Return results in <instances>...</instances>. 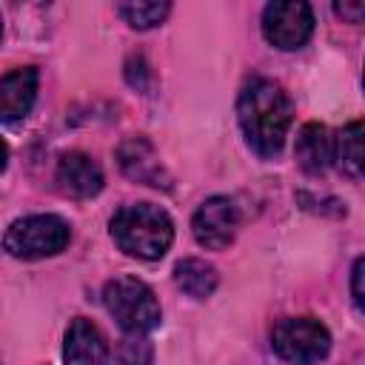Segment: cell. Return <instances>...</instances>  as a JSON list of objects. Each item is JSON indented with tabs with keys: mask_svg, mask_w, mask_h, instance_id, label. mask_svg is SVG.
Wrapping results in <instances>:
<instances>
[{
	"mask_svg": "<svg viewBox=\"0 0 365 365\" xmlns=\"http://www.w3.org/2000/svg\"><path fill=\"white\" fill-rule=\"evenodd\" d=\"M117 163H120V168H123V174L128 180L151 185V188L171 191V174L163 165L157 148L145 137H140V134L137 137H125L117 145Z\"/></svg>",
	"mask_w": 365,
	"mask_h": 365,
	"instance_id": "cell-8",
	"label": "cell"
},
{
	"mask_svg": "<svg viewBox=\"0 0 365 365\" xmlns=\"http://www.w3.org/2000/svg\"><path fill=\"white\" fill-rule=\"evenodd\" d=\"M111 240L120 251L137 259H160L174 240L171 217L151 202L123 205L111 217Z\"/></svg>",
	"mask_w": 365,
	"mask_h": 365,
	"instance_id": "cell-2",
	"label": "cell"
},
{
	"mask_svg": "<svg viewBox=\"0 0 365 365\" xmlns=\"http://www.w3.org/2000/svg\"><path fill=\"white\" fill-rule=\"evenodd\" d=\"M103 302L125 334H148L163 319L154 291L137 277H114L106 282Z\"/></svg>",
	"mask_w": 365,
	"mask_h": 365,
	"instance_id": "cell-3",
	"label": "cell"
},
{
	"mask_svg": "<svg viewBox=\"0 0 365 365\" xmlns=\"http://www.w3.org/2000/svg\"><path fill=\"white\" fill-rule=\"evenodd\" d=\"M294 157L305 174H322L334 163V137L322 123H305L297 134Z\"/></svg>",
	"mask_w": 365,
	"mask_h": 365,
	"instance_id": "cell-12",
	"label": "cell"
},
{
	"mask_svg": "<svg viewBox=\"0 0 365 365\" xmlns=\"http://www.w3.org/2000/svg\"><path fill=\"white\" fill-rule=\"evenodd\" d=\"M117 11L131 29H154L168 17L171 6L168 3H120Z\"/></svg>",
	"mask_w": 365,
	"mask_h": 365,
	"instance_id": "cell-15",
	"label": "cell"
},
{
	"mask_svg": "<svg viewBox=\"0 0 365 365\" xmlns=\"http://www.w3.org/2000/svg\"><path fill=\"white\" fill-rule=\"evenodd\" d=\"M362 83H365V74H362Z\"/></svg>",
	"mask_w": 365,
	"mask_h": 365,
	"instance_id": "cell-20",
	"label": "cell"
},
{
	"mask_svg": "<svg viewBox=\"0 0 365 365\" xmlns=\"http://www.w3.org/2000/svg\"><path fill=\"white\" fill-rule=\"evenodd\" d=\"M71 240V228L57 214H31L6 228L3 248L17 259H43L60 254Z\"/></svg>",
	"mask_w": 365,
	"mask_h": 365,
	"instance_id": "cell-4",
	"label": "cell"
},
{
	"mask_svg": "<svg viewBox=\"0 0 365 365\" xmlns=\"http://www.w3.org/2000/svg\"><path fill=\"white\" fill-rule=\"evenodd\" d=\"M66 365H108V345L94 322L77 317L71 319L63 342Z\"/></svg>",
	"mask_w": 365,
	"mask_h": 365,
	"instance_id": "cell-10",
	"label": "cell"
},
{
	"mask_svg": "<svg viewBox=\"0 0 365 365\" xmlns=\"http://www.w3.org/2000/svg\"><path fill=\"white\" fill-rule=\"evenodd\" d=\"M237 225H240L237 205L228 197H208L194 211V220H191L194 240L208 251L228 248L234 242V237H237Z\"/></svg>",
	"mask_w": 365,
	"mask_h": 365,
	"instance_id": "cell-7",
	"label": "cell"
},
{
	"mask_svg": "<svg viewBox=\"0 0 365 365\" xmlns=\"http://www.w3.org/2000/svg\"><path fill=\"white\" fill-rule=\"evenodd\" d=\"M37 68L34 66H23L9 71L0 80V114L6 123L20 120L31 111L34 97H37Z\"/></svg>",
	"mask_w": 365,
	"mask_h": 365,
	"instance_id": "cell-11",
	"label": "cell"
},
{
	"mask_svg": "<svg viewBox=\"0 0 365 365\" xmlns=\"http://www.w3.org/2000/svg\"><path fill=\"white\" fill-rule=\"evenodd\" d=\"M237 120L245 134V143L259 157H277L288 137L291 100L279 83L268 77H254L242 86L237 97Z\"/></svg>",
	"mask_w": 365,
	"mask_h": 365,
	"instance_id": "cell-1",
	"label": "cell"
},
{
	"mask_svg": "<svg viewBox=\"0 0 365 365\" xmlns=\"http://www.w3.org/2000/svg\"><path fill=\"white\" fill-rule=\"evenodd\" d=\"M351 294H354L356 308L365 314V257H359V259L354 262V274H351Z\"/></svg>",
	"mask_w": 365,
	"mask_h": 365,
	"instance_id": "cell-18",
	"label": "cell"
},
{
	"mask_svg": "<svg viewBox=\"0 0 365 365\" xmlns=\"http://www.w3.org/2000/svg\"><path fill=\"white\" fill-rule=\"evenodd\" d=\"M120 365H151L154 362V348L145 339V334H128L120 342Z\"/></svg>",
	"mask_w": 365,
	"mask_h": 365,
	"instance_id": "cell-16",
	"label": "cell"
},
{
	"mask_svg": "<svg viewBox=\"0 0 365 365\" xmlns=\"http://www.w3.org/2000/svg\"><path fill=\"white\" fill-rule=\"evenodd\" d=\"M334 165L345 177H365V120H354L336 131Z\"/></svg>",
	"mask_w": 365,
	"mask_h": 365,
	"instance_id": "cell-13",
	"label": "cell"
},
{
	"mask_svg": "<svg viewBox=\"0 0 365 365\" xmlns=\"http://www.w3.org/2000/svg\"><path fill=\"white\" fill-rule=\"evenodd\" d=\"M271 345H274L277 356H282L285 362L311 365V362H319L328 356L331 334L314 317H288L274 325Z\"/></svg>",
	"mask_w": 365,
	"mask_h": 365,
	"instance_id": "cell-5",
	"label": "cell"
},
{
	"mask_svg": "<svg viewBox=\"0 0 365 365\" xmlns=\"http://www.w3.org/2000/svg\"><path fill=\"white\" fill-rule=\"evenodd\" d=\"M334 11L348 20V23H362L365 20V0H342V3H334Z\"/></svg>",
	"mask_w": 365,
	"mask_h": 365,
	"instance_id": "cell-19",
	"label": "cell"
},
{
	"mask_svg": "<svg viewBox=\"0 0 365 365\" xmlns=\"http://www.w3.org/2000/svg\"><path fill=\"white\" fill-rule=\"evenodd\" d=\"M311 31H314V14H311V6L302 0L268 3L262 11V34L271 46L282 51L302 48Z\"/></svg>",
	"mask_w": 365,
	"mask_h": 365,
	"instance_id": "cell-6",
	"label": "cell"
},
{
	"mask_svg": "<svg viewBox=\"0 0 365 365\" xmlns=\"http://www.w3.org/2000/svg\"><path fill=\"white\" fill-rule=\"evenodd\" d=\"M57 182L74 200L97 197L103 188V168L83 151H68L57 163Z\"/></svg>",
	"mask_w": 365,
	"mask_h": 365,
	"instance_id": "cell-9",
	"label": "cell"
},
{
	"mask_svg": "<svg viewBox=\"0 0 365 365\" xmlns=\"http://www.w3.org/2000/svg\"><path fill=\"white\" fill-rule=\"evenodd\" d=\"M125 77H128V83H131L134 88H140V91H148V88H151V71H148V66H145V60H143L140 54L125 63Z\"/></svg>",
	"mask_w": 365,
	"mask_h": 365,
	"instance_id": "cell-17",
	"label": "cell"
},
{
	"mask_svg": "<svg viewBox=\"0 0 365 365\" xmlns=\"http://www.w3.org/2000/svg\"><path fill=\"white\" fill-rule=\"evenodd\" d=\"M174 282L182 294L194 297V299H205L217 291L220 285V274L211 262L205 259H197V257H188V259H180L174 265Z\"/></svg>",
	"mask_w": 365,
	"mask_h": 365,
	"instance_id": "cell-14",
	"label": "cell"
}]
</instances>
